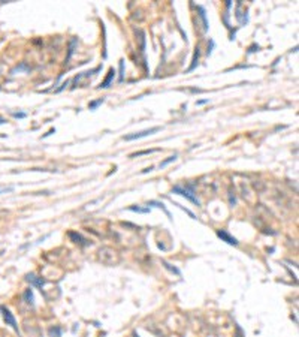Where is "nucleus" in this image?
<instances>
[{
    "instance_id": "obj_1",
    "label": "nucleus",
    "mask_w": 299,
    "mask_h": 337,
    "mask_svg": "<svg viewBox=\"0 0 299 337\" xmlns=\"http://www.w3.org/2000/svg\"><path fill=\"white\" fill-rule=\"evenodd\" d=\"M172 193H178V195H181V196H184L186 199H189L190 202L196 204L198 207H200V201L198 199V196L195 195V186H193V184L186 186V187H182V186H174V187H172Z\"/></svg>"
},
{
    "instance_id": "obj_2",
    "label": "nucleus",
    "mask_w": 299,
    "mask_h": 337,
    "mask_svg": "<svg viewBox=\"0 0 299 337\" xmlns=\"http://www.w3.org/2000/svg\"><path fill=\"white\" fill-rule=\"evenodd\" d=\"M159 130H160V127H159V126H156V127H150V129H144V130H141V132H135V134L124 135V136H123V139H124V141H135V139H141V138L150 136V135H153V134H156V132H159Z\"/></svg>"
},
{
    "instance_id": "obj_3",
    "label": "nucleus",
    "mask_w": 299,
    "mask_h": 337,
    "mask_svg": "<svg viewBox=\"0 0 299 337\" xmlns=\"http://www.w3.org/2000/svg\"><path fill=\"white\" fill-rule=\"evenodd\" d=\"M217 237L222 238V241L230 244V246H238V240L233 235H230L227 231H224V229H217Z\"/></svg>"
},
{
    "instance_id": "obj_4",
    "label": "nucleus",
    "mask_w": 299,
    "mask_h": 337,
    "mask_svg": "<svg viewBox=\"0 0 299 337\" xmlns=\"http://www.w3.org/2000/svg\"><path fill=\"white\" fill-rule=\"evenodd\" d=\"M25 280H27L32 286H36V288H38V289H40V291H42L43 285H45V279H42V277L36 276L34 273L27 274V276H25Z\"/></svg>"
},
{
    "instance_id": "obj_5",
    "label": "nucleus",
    "mask_w": 299,
    "mask_h": 337,
    "mask_svg": "<svg viewBox=\"0 0 299 337\" xmlns=\"http://www.w3.org/2000/svg\"><path fill=\"white\" fill-rule=\"evenodd\" d=\"M2 312H3V319H5V322L8 324V325H11L14 330L16 331V333H20V330H18V325H16V321H15V318H14V315L11 313V310L9 309H2Z\"/></svg>"
},
{
    "instance_id": "obj_6",
    "label": "nucleus",
    "mask_w": 299,
    "mask_h": 337,
    "mask_svg": "<svg viewBox=\"0 0 299 337\" xmlns=\"http://www.w3.org/2000/svg\"><path fill=\"white\" fill-rule=\"evenodd\" d=\"M147 207H148V208H151V207H157V208L163 210V211H165V214L172 220V214L169 213V210L166 208V205H165L163 202H160V201H153V199H151V201H148V202H147Z\"/></svg>"
},
{
    "instance_id": "obj_7",
    "label": "nucleus",
    "mask_w": 299,
    "mask_h": 337,
    "mask_svg": "<svg viewBox=\"0 0 299 337\" xmlns=\"http://www.w3.org/2000/svg\"><path fill=\"white\" fill-rule=\"evenodd\" d=\"M199 57H200V48L196 47V48H195V54H193V59H191V65H190L189 69L186 70L187 74H189V72H193V70L198 68V65H199Z\"/></svg>"
},
{
    "instance_id": "obj_8",
    "label": "nucleus",
    "mask_w": 299,
    "mask_h": 337,
    "mask_svg": "<svg viewBox=\"0 0 299 337\" xmlns=\"http://www.w3.org/2000/svg\"><path fill=\"white\" fill-rule=\"evenodd\" d=\"M241 3H238V6H236V14H235V17H236V20L239 21V24L241 25H245V24H248V15H247V12H241Z\"/></svg>"
},
{
    "instance_id": "obj_9",
    "label": "nucleus",
    "mask_w": 299,
    "mask_h": 337,
    "mask_svg": "<svg viewBox=\"0 0 299 337\" xmlns=\"http://www.w3.org/2000/svg\"><path fill=\"white\" fill-rule=\"evenodd\" d=\"M196 9L199 12V17H200V20H202V24H204V32L206 33L208 32V20H206V12H205V8L204 6H196Z\"/></svg>"
},
{
    "instance_id": "obj_10",
    "label": "nucleus",
    "mask_w": 299,
    "mask_h": 337,
    "mask_svg": "<svg viewBox=\"0 0 299 337\" xmlns=\"http://www.w3.org/2000/svg\"><path fill=\"white\" fill-rule=\"evenodd\" d=\"M114 76H115V70H114V69H109V72H108L106 78H105L103 81H102V84L99 85V88H108V87L111 85V83H112Z\"/></svg>"
},
{
    "instance_id": "obj_11",
    "label": "nucleus",
    "mask_w": 299,
    "mask_h": 337,
    "mask_svg": "<svg viewBox=\"0 0 299 337\" xmlns=\"http://www.w3.org/2000/svg\"><path fill=\"white\" fill-rule=\"evenodd\" d=\"M129 211H133V213H141V214H148L150 211H151V208H148V207H141V205H130L127 207Z\"/></svg>"
},
{
    "instance_id": "obj_12",
    "label": "nucleus",
    "mask_w": 299,
    "mask_h": 337,
    "mask_svg": "<svg viewBox=\"0 0 299 337\" xmlns=\"http://www.w3.org/2000/svg\"><path fill=\"white\" fill-rule=\"evenodd\" d=\"M69 237L72 238V240H73L75 243L80 244V246H87V244H88V243H87V241L84 240V238H82L80 234H76V232H69Z\"/></svg>"
},
{
    "instance_id": "obj_13",
    "label": "nucleus",
    "mask_w": 299,
    "mask_h": 337,
    "mask_svg": "<svg viewBox=\"0 0 299 337\" xmlns=\"http://www.w3.org/2000/svg\"><path fill=\"white\" fill-rule=\"evenodd\" d=\"M76 42H78V39H76V38H72V39H70V42H69V51H67V57H66V63L70 60V57H72V54H73Z\"/></svg>"
},
{
    "instance_id": "obj_14",
    "label": "nucleus",
    "mask_w": 299,
    "mask_h": 337,
    "mask_svg": "<svg viewBox=\"0 0 299 337\" xmlns=\"http://www.w3.org/2000/svg\"><path fill=\"white\" fill-rule=\"evenodd\" d=\"M24 300H25V303L27 304H30V306H33L34 304V297H33V291L29 288V289H25V292H24Z\"/></svg>"
},
{
    "instance_id": "obj_15",
    "label": "nucleus",
    "mask_w": 299,
    "mask_h": 337,
    "mask_svg": "<svg viewBox=\"0 0 299 337\" xmlns=\"http://www.w3.org/2000/svg\"><path fill=\"white\" fill-rule=\"evenodd\" d=\"M160 148H150V150H142V152H136V153H132L129 157H138V156H142V154H151V153H156V152H159Z\"/></svg>"
},
{
    "instance_id": "obj_16",
    "label": "nucleus",
    "mask_w": 299,
    "mask_h": 337,
    "mask_svg": "<svg viewBox=\"0 0 299 337\" xmlns=\"http://www.w3.org/2000/svg\"><path fill=\"white\" fill-rule=\"evenodd\" d=\"M162 264H163V267H165L166 270H169L171 273L177 274V276H180V274H181V271H180V270H178L177 267H174V265H171V264H169L168 261H165V259H163V261H162Z\"/></svg>"
},
{
    "instance_id": "obj_17",
    "label": "nucleus",
    "mask_w": 299,
    "mask_h": 337,
    "mask_svg": "<svg viewBox=\"0 0 299 337\" xmlns=\"http://www.w3.org/2000/svg\"><path fill=\"white\" fill-rule=\"evenodd\" d=\"M118 66H120V75H118V83L124 81V60H120L118 61Z\"/></svg>"
},
{
    "instance_id": "obj_18",
    "label": "nucleus",
    "mask_w": 299,
    "mask_h": 337,
    "mask_svg": "<svg viewBox=\"0 0 299 337\" xmlns=\"http://www.w3.org/2000/svg\"><path fill=\"white\" fill-rule=\"evenodd\" d=\"M49 337H61V328L60 327H52V328H49Z\"/></svg>"
},
{
    "instance_id": "obj_19",
    "label": "nucleus",
    "mask_w": 299,
    "mask_h": 337,
    "mask_svg": "<svg viewBox=\"0 0 299 337\" xmlns=\"http://www.w3.org/2000/svg\"><path fill=\"white\" fill-rule=\"evenodd\" d=\"M177 157H178V154H172V156H169L168 159H165V161L163 162H160V168H165L166 165H169V163H172V162H175V161H177Z\"/></svg>"
},
{
    "instance_id": "obj_20",
    "label": "nucleus",
    "mask_w": 299,
    "mask_h": 337,
    "mask_svg": "<svg viewBox=\"0 0 299 337\" xmlns=\"http://www.w3.org/2000/svg\"><path fill=\"white\" fill-rule=\"evenodd\" d=\"M103 102H105V99H103V97H100V99H97V101H91V102L88 103V108H90L91 111H94V110L97 108L99 105H102Z\"/></svg>"
},
{
    "instance_id": "obj_21",
    "label": "nucleus",
    "mask_w": 299,
    "mask_h": 337,
    "mask_svg": "<svg viewBox=\"0 0 299 337\" xmlns=\"http://www.w3.org/2000/svg\"><path fill=\"white\" fill-rule=\"evenodd\" d=\"M175 205H177V207H180L181 210H184V211H186L187 213V214L191 217V219H196V216H195V213H193V211H190L189 208H186V207H182V205H180V204H177V202H175Z\"/></svg>"
},
{
    "instance_id": "obj_22",
    "label": "nucleus",
    "mask_w": 299,
    "mask_h": 337,
    "mask_svg": "<svg viewBox=\"0 0 299 337\" xmlns=\"http://www.w3.org/2000/svg\"><path fill=\"white\" fill-rule=\"evenodd\" d=\"M214 47H215V42H214L213 39H209V42H208V52H206L208 56H211V54H213V50H214Z\"/></svg>"
},
{
    "instance_id": "obj_23",
    "label": "nucleus",
    "mask_w": 299,
    "mask_h": 337,
    "mask_svg": "<svg viewBox=\"0 0 299 337\" xmlns=\"http://www.w3.org/2000/svg\"><path fill=\"white\" fill-rule=\"evenodd\" d=\"M12 116L15 119H24V117H27V114L25 112H12Z\"/></svg>"
},
{
    "instance_id": "obj_24",
    "label": "nucleus",
    "mask_w": 299,
    "mask_h": 337,
    "mask_svg": "<svg viewBox=\"0 0 299 337\" xmlns=\"http://www.w3.org/2000/svg\"><path fill=\"white\" fill-rule=\"evenodd\" d=\"M14 190V186H9V187H0V193H5V192H12Z\"/></svg>"
},
{
    "instance_id": "obj_25",
    "label": "nucleus",
    "mask_w": 299,
    "mask_h": 337,
    "mask_svg": "<svg viewBox=\"0 0 299 337\" xmlns=\"http://www.w3.org/2000/svg\"><path fill=\"white\" fill-rule=\"evenodd\" d=\"M259 48H260L259 45H251V47L248 48V54H251V52H254V51H257Z\"/></svg>"
},
{
    "instance_id": "obj_26",
    "label": "nucleus",
    "mask_w": 299,
    "mask_h": 337,
    "mask_svg": "<svg viewBox=\"0 0 299 337\" xmlns=\"http://www.w3.org/2000/svg\"><path fill=\"white\" fill-rule=\"evenodd\" d=\"M21 69H27V70H29V69H30V68H29V66H27V65H25V63H23V65H21V66H18V68H16V69H15V70H21ZM15 70H14V72H15ZM14 72H12V74H14Z\"/></svg>"
},
{
    "instance_id": "obj_27",
    "label": "nucleus",
    "mask_w": 299,
    "mask_h": 337,
    "mask_svg": "<svg viewBox=\"0 0 299 337\" xmlns=\"http://www.w3.org/2000/svg\"><path fill=\"white\" fill-rule=\"evenodd\" d=\"M230 205H235V204H236V198H235V195H232V192H230Z\"/></svg>"
},
{
    "instance_id": "obj_28",
    "label": "nucleus",
    "mask_w": 299,
    "mask_h": 337,
    "mask_svg": "<svg viewBox=\"0 0 299 337\" xmlns=\"http://www.w3.org/2000/svg\"><path fill=\"white\" fill-rule=\"evenodd\" d=\"M209 101L208 99H200V101H196V105H205V103H208Z\"/></svg>"
},
{
    "instance_id": "obj_29",
    "label": "nucleus",
    "mask_w": 299,
    "mask_h": 337,
    "mask_svg": "<svg viewBox=\"0 0 299 337\" xmlns=\"http://www.w3.org/2000/svg\"><path fill=\"white\" fill-rule=\"evenodd\" d=\"M67 84H69V81H66V83H63V84H61V85H60V88H57V93H58V92H61V90H63V88H64V87H66Z\"/></svg>"
},
{
    "instance_id": "obj_30",
    "label": "nucleus",
    "mask_w": 299,
    "mask_h": 337,
    "mask_svg": "<svg viewBox=\"0 0 299 337\" xmlns=\"http://www.w3.org/2000/svg\"><path fill=\"white\" fill-rule=\"evenodd\" d=\"M154 170V166H150V168H145V170L142 171V174H147V172H150V171H153Z\"/></svg>"
},
{
    "instance_id": "obj_31",
    "label": "nucleus",
    "mask_w": 299,
    "mask_h": 337,
    "mask_svg": "<svg viewBox=\"0 0 299 337\" xmlns=\"http://www.w3.org/2000/svg\"><path fill=\"white\" fill-rule=\"evenodd\" d=\"M54 132H56V129H51V130L48 132V134H45V135H43V138H47V136H49V135H52V134H54Z\"/></svg>"
},
{
    "instance_id": "obj_32",
    "label": "nucleus",
    "mask_w": 299,
    "mask_h": 337,
    "mask_svg": "<svg viewBox=\"0 0 299 337\" xmlns=\"http://www.w3.org/2000/svg\"><path fill=\"white\" fill-rule=\"evenodd\" d=\"M5 123H6V120L3 117H0V125H5Z\"/></svg>"
},
{
    "instance_id": "obj_33",
    "label": "nucleus",
    "mask_w": 299,
    "mask_h": 337,
    "mask_svg": "<svg viewBox=\"0 0 299 337\" xmlns=\"http://www.w3.org/2000/svg\"><path fill=\"white\" fill-rule=\"evenodd\" d=\"M133 337H141V336H139V334H138L136 331H133Z\"/></svg>"
}]
</instances>
